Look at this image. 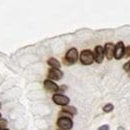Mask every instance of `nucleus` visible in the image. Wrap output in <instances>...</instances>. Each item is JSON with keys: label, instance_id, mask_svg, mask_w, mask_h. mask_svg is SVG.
Returning <instances> with one entry per match:
<instances>
[{"label": "nucleus", "instance_id": "nucleus-6", "mask_svg": "<svg viewBox=\"0 0 130 130\" xmlns=\"http://www.w3.org/2000/svg\"><path fill=\"white\" fill-rule=\"evenodd\" d=\"M94 59L97 63H101L103 61L104 58V49L102 48V46H96L95 50H94Z\"/></svg>", "mask_w": 130, "mask_h": 130}, {"label": "nucleus", "instance_id": "nucleus-2", "mask_svg": "<svg viewBox=\"0 0 130 130\" xmlns=\"http://www.w3.org/2000/svg\"><path fill=\"white\" fill-rule=\"evenodd\" d=\"M65 59H66V63L67 64L75 63L77 61V59H78V52H77V50L75 48H71L66 53Z\"/></svg>", "mask_w": 130, "mask_h": 130}, {"label": "nucleus", "instance_id": "nucleus-13", "mask_svg": "<svg viewBox=\"0 0 130 130\" xmlns=\"http://www.w3.org/2000/svg\"><path fill=\"white\" fill-rule=\"evenodd\" d=\"M124 55H126V57H129L130 56V46L126 47V49H125V54H124Z\"/></svg>", "mask_w": 130, "mask_h": 130}, {"label": "nucleus", "instance_id": "nucleus-10", "mask_svg": "<svg viewBox=\"0 0 130 130\" xmlns=\"http://www.w3.org/2000/svg\"><path fill=\"white\" fill-rule=\"evenodd\" d=\"M48 64L53 68V69H59L60 68V63H59V61L57 60V59H55V58H50L48 60Z\"/></svg>", "mask_w": 130, "mask_h": 130}, {"label": "nucleus", "instance_id": "nucleus-9", "mask_svg": "<svg viewBox=\"0 0 130 130\" xmlns=\"http://www.w3.org/2000/svg\"><path fill=\"white\" fill-rule=\"evenodd\" d=\"M44 86L50 92H57L59 90V87L54 82L51 81V80H45L44 81Z\"/></svg>", "mask_w": 130, "mask_h": 130}, {"label": "nucleus", "instance_id": "nucleus-3", "mask_svg": "<svg viewBox=\"0 0 130 130\" xmlns=\"http://www.w3.org/2000/svg\"><path fill=\"white\" fill-rule=\"evenodd\" d=\"M57 125L62 128L64 130H68V129H71L72 126H73V122L70 118L68 117H60L58 120H57Z\"/></svg>", "mask_w": 130, "mask_h": 130}, {"label": "nucleus", "instance_id": "nucleus-7", "mask_svg": "<svg viewBox=\"0 0 130 130\" xmlns=\"http://www.w3.org/2000/svg\"><path fill=\"white\" fill-rule=\"evenodd\" d=\"M114 51H115V46L112 43H107L105 45V49H104V54L106 55L108 60H111L114 56Z\"/></svg>", "mask_w": 130, "mask_h": 130}, {"label": "nucleus", "instance_id": "nucleus-12", "mask_svg": "<svg viewBox=\"0 0 130 130\" xmlns=\"http://www.w3.org/2000/svg\"><path fill=\"white\" fill-rule=\"evenodd\" d=\"M113 110V105L112 104H106L104 107H103V111L104 112H111Z\"/></svg>", "mask_w": 130, "mask_h": 130}, {"label": "nucleus", "instance_id": "nucleus-4", "mask_svg": "<svg viewBox=\"0 0 130 130\" xmlns=\"http://www.w3.org/2000/svg\"><path fill=\"white\" fill-rule=\"evenodd\" d=\"M125 54V47L123 42H118L117 45L115 46V51H114V57L116 59H121Z\"/></svg>", "mask_w": 130, "mask_h": 130}, {"label": "nucleus", "instance_id": "nucleus-14", "mask_svg": "<svg viewBox=\"0 0 130 130\" xmlns=\"http://www.w3.org/2000/svg\"><path fill=\"white\" fill-rule=\"evenodd\" d=\"M98 130H109V126L108 125H102L101 127H99Z\"/></svg>", "mask_w": 130, "mask_h": 130}, {"label": "nucleus", "instance_id": "nucleus-5", "mask_svg": "<svg viewBox=\"0 0 130 130\" xmlns=\"http://www.w3.org/2000/svg\"><path fill=\"white\" fill-rule=\"evenodd\" d=\"M53 101L56 103V104H58V105H62V106H65V105H67L68 103H69V98L67 97V96H65V95H62V94H54L53 95Z\"/></svg>", "mask_w": 130, "mask_h": 130}, {"label": "nucleus", "instance_id": "nucleus-1", "mask_svg": "<svg viewBox=\"0 0 130 130\" xmlns=\"http://www.w3.org/2000/svg\"><path fill=\"white\" fill-rule=\"evenodd\" d=\"M94 60V56L93 53L90 50H83L80 54V61L82 62V64L84 65H90L92 64Z\"/></svg>", "mask_w": 130, "mask_h": 130}, {"label": "nucleus", "instance_id": "nucleus-15", "mask_svg": "<svg viewBox=\"0 0 130 130\" xmlns=\"http://www.w3.org/2000/svg\"><path fill=\"white\" fill-rule=\"evenodd\" d=\"M124 69H125V70H129L130 69V62H128L127 64L124 65Z\"/></svg>", "mask_w": 130, "mask_h": 130}, {"label": "nucleus", "instance_id": "nucleus-11", "mask_svg": "<svg viewBox=\"0 0 130 130\" xmlns=\"http://www.w3.org/2000/svg\"><path fill=\"white\" fill-rule=\"evenodd\" d=\"M63 110L66 111V112H68L69 114H71V115L76 114V109H75L74 107H65Z\"/></svg>", "mask_w": 130, "mask_h": 130}, {"label": "nucleus", "instance_id": "nucleus-8", "mask_svg": "<svg viewBox=\"0 0 130 130\" xmlns=\"http://www.w3.org/2000/svg\"><path fill=\"white\" fill-rule=\"evenodd\" d=\"M63 76V73L59 70V69H50L48 72V77L50 79H53V80H59L61 79Z\"/></svg>", "mask_w": 130, "mask_h": 130}, {"label": "nucleus", "instance_id": "nucleus-17", "mask_svg": "<svg viewBox=\"0 0 130 130\" xmlns=\"http://www.w3.org/2000/svg\"><path fill=\"white\" fill-rule=\"evenodd\" d=\"M3 130H8V129H3Z\"/></svg>", "mask_w": 130, "mask_h": 130}, {"label": "nucleus", "instance_id": "nucleus-16", "mask_svg": "<svg viewBox=\"0 0 130 130\" xmlns=\"http://www.w3.org/2000/svg\"><path fill=\"white\" fill-rule=\"evenodd\" d=\"M117 130H125V129H124L122 126H120V127H118V129H117Z\"/></svg>", "mask_w": 130, "mask_h": 130}]
</instances>
